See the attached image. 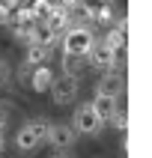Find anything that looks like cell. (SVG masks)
<instances>
[{"mask_svg":"<svg viewBox=\"0 0 152 158\" xmlns=\"http://www.w3.org/2000/svg\"><path fill=\"white\" fill-rule=\"evenodd\" d=\"M92 45H96V33L87 24H72L63 33V54H72V57H80L84 60Z\"/></svg>","mask_w":152,"mask_h":158,"instance_id":"obj_1","label":"cell"},{"mask_svg":"<svg viewBox=\"0 0 152 158\" xmlns=\"http://www.w3.org/2000/svg\"><path fill=\"white\" fill-rule=\"evenodd\" d=\"M72 119H75V125H72V128H75V134H87V137H96V134L101 131V125H105V123L96 116V110H92V105H89V102L78 105V110H75V116H72Z\"/></svg>","mask_w":152,"mask_h":158,"instance_id":"obj_2","label":"cell"},{"mask_svg":"<svg viewBox=\"0 0 152 158\" xmlns=\"http://www.w3.org/2000/svg\"><path fill=\"white\" fill-rule=\"evenodd\" d=\"M78 87H80V81H78V75H60V78H54V84H51V98L57 102V105H69L72 98L78 96Z\"/></svg>","mask_w":152,"mask_h":158,"instance_id":"obj_3","label":"cell"},{"mask_svg":"<svg viewBox=\"0 0 152 158\" xmlns=\"http://www.w3.org/2000/svg\"><path fill=\"white\" fill-rule=\"evenodd\" d=\"M75 128L72 125H63V123H57V125H51L48 128V137H45V143H51L54 149H60V152H66L69 146H75Z\"/></svg>","mask_w":152,"mask_h":158,"instance_id":"obj_4","label":"cell"},{"mask_svg":"<svg viewBox=\"0 0 152 158\" xmlns=\"http://www.w3.org/2000/svg\"><path fill=\"white\" fill-rule=\"evenodd\" d=\"M122 89H125V78H122L119 69L105 72V75L98 78V84H96V93H101V96H113V98L122 96Z\"/></svg>","mask_w":152,"mask_h":158,"instance_id":"obj_5","label":"cell"},{"mask_svg":"<svg viewBox=\"0 0 152 158\" xmlns=\"http://www.w3.org/2000/svg\"><path fill=\"white\" fill-rule=\"evenodd\" d=\"M87 60L96 66V69H101V72H110V69H116V57H113V48L110 45H105V42H96L92 48H89V54H87Z\"/></svg>","mask_w":152,"mask_h":158,"instance_id":"obj_6","label":"cell"},{"mask_svg":"<svg viewBox=\"0 0 152 158\" xmlns=\"http://www.w3.org/2000/svg\"><path fill=\"white\" fill-rule=\"evenodd\" d=\"M89 105H92V110H96V116L101 119V123H107V119L119 110V107H116V98L113 96H101V93H96Z\"/></svg>","mask_w":152,"mask_h":158,"instance_id":"obj_7","label":"cell"},{"mask_svg":"<svg viewBox=\"0 0 152 158\" xmlns=\"http://www.w3.org/2000/svg\"><path fill=\"white\" fill-rule=\"evenodd\" d=\"M45 24L54 30V36H60V33H66L72 27V18H69V9H63V6H57L54 3V9H51V15L45 18Z\"/></svg>","mask_w":152,"mask_h":158,"instance_id":"obj_8","label":"cell"},{"mask_svg":"<svg viewBox=\"0 0 152 158\" xmlns=\"http://www.w3.org/2000/svg\"><path fill=\"white\" fill-rule=\"evenodd\" d=\"M51 84H54V72L48 66H36V72H30V87L36 93H48Z\"/></svg>","mask_w":152,"mask_h":158,"instance_id":"obj_9","label":"cell"},{"mask_svg":"<svg viewBox=\"0 0 152 158\" xmlns=\"http://www.w3.org/2000/svg\"><path fill=\"white\" fill-rule=\"evenodd\" d=\"M54 42H57L54 30L45 24V21H36V24H33V33H30V45H45V48H51Z\"/></svg>","mask_w":152,"mask_h":158,"instance_id":"obj_10","label":"cell"},{"mask_svg":"<svg viewBox=\"0 0 152 158\" xmlns=\"http://www.w3.org/2000/svg\"><path fill=\"white\" fill-rule=\"evenodd\" d=\"M51 57V48H45V45H27V54H24V69L30 66H45Z\"/></svg>","mask_w":152,"mask_h":158,"instance_id":"obj_11","label":"cell"},{"mask_svg":"<svg viewBox=\"0 0 152 158\" xmlns=\"http://www.w3.org/2000/svg\"><path fill=\"white\" fill-rule=\"evenodd\" d=\"M101 42L110 45V48H125V18H119L116 24H110V30H107V36Z\"/></svg>","mask_w":152,"mask_h":158,"instance_id":"obj_12","label":"cell"},{"mask_svg":"<svg viewBox=\"0 0 152 158\" xmlns=\"http://www.w3.org/2000/svg\"><path fill=\"white\" fill-rule=\"evenodd\" d=\"M15 146H18L21 152H33L36 146H39L36 134L30 131V125H21V128H18V134H15Z\"/></svg>","mask_w":152,"mask_h":158,"instance_id":"obj_13","label":"cell"},{"mask_svg":"<svg viewBox=\"0 0 152 158\" xmlns=\"http://www.w3.org/2000/svg\"><path fill=\"white\" fill-rule=\"evenodd\" d=\"M27 9H30L33 21H45V18L51 15V9H54V0H30Z\"/></svg>","mask_w":152,"mask_h":158,"instance_id":"obj_14","label":"cell"},{"mask_svg":"<svg viewBox=\"0 0 152 158\" xmlns=\"http://www.w3.org/2000/svg\"><path fill=\"white\" fill-rule=\"evenodd\" d=\"M27 125H30V131L36 134V140H39V143H45V137H48V128H51V123L39 116V119H33V123H27Z\"/></svg>","mask_w":152,"mask_h":158,"instance_id":"obj_15","label":"cell"},{"mask_svg":"<svg viewBox=\"0 0 152 158\" xmlns=\"http://www.w3.org/2000/svg\"><path fill=\"white\" fill-rule=\"evenodd\" d=\"M80 57H72V54H63V75H75L80 69Z\"/></svg>","mask_w":152,"mask_h":158,"instance_id":"obj_16","label":"cell"},{"mask_svg":"<svg viewBox=\"0 0 152 158\" xmlns=\"http://www.w3.org/2000/svg\"><path fill=\"white\" fill-rule=\"evenodd\" d=\"M9 116H12V105L9 102H0V131L9 125Z\"/></svg>","mask_w":152,"mask_h":158,"instance_id":"obj_17","label":"cell"},{"mask_svg":"<svg viewBox=\"0 0 152 158\" xmlns=\"http://www.w3.org/2000/svg\"><path fill=\"white\" fill-rule=\"evenodd\" d=\"M107 123L113 125L116 131H125V125H128V119H125V114H122V110H116V114L110 116V119H107Z\"/></svg>","mask_w":152,"mask_h":158,"instance_id":"obj_18","label":"cell"},{"mask_svg":"<svg viewBox=\"0 0 152 158\" xmlns=\"http://www.w3.org/2000/svg\"><path fill=\"white\" fill-rule=\"evenodd\" d=\"M9 72H12V69H9V63L0 57V87H3V84L9 81Z\"/></svg>","mask_w":152,"mask_h":158,"instance_id":"obj_19","label":"cell"},{"mask_svg":"<svg viewBox=\"0 0 152 158\" xmlns=\"http://www.w3.org/2000/svg\"><path fill=\"white\" fill-rule=\"evenodd\" d=\"M54 3H57V6H63V9H75L80 0H54Z\"/></svg>","mask_w":152,"mask_h":158,"instance_id":"obj_20","label":"cell"},{"mask_svg":"<svg viewBox=\"0 0 152 158\" xmlns=\"http://www.w3.org/2000/svg\"><path fill=\"white\" fill-rule=\"evenodd\" d=\"M0 24H9V9L0 3Z\"/></svg>","mask_w":152,"mask_h":158,"instance_id":"obj_21","label":"cell"},{"mask_svg":"<svg viewBox=\"0 0 152 158\" xmlns=\"http://www.w3.org/2000/svg\"><path fill=\"white\" fill-rule=\"evenodd\" d=\"M3 149H6V137H3V131H0V155H3Z\"/></svg>","mask_w":152,"mask_h":158,"instance_id":"obj_22","label":"cell"},{"mask_svg":"<svg viewBox=\"0 0 152 158\" xmlns=\"http://www.w3.org/2000/svg\"><path fill=\"white\" fill-rule=\"evenodd\" d=\"M51 158H72V155H69V152H54Z\"/></svg>","mask_w":152,"mask_h":158,"instance_id":"obj_23","label":"cell"}]
</instances>
